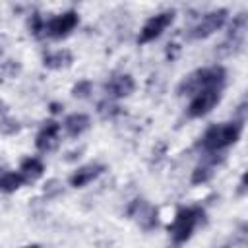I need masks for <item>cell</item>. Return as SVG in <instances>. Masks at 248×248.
<instances>
[{"mask_svg": "<svg viewBox=\"0 0 248 248\" xmlns=\"http://www.w3.org/2000/svg\"><path fill=\"white\" fill-rule=\"evenodd\" d=\"M225 78H227V72L223 66L200 68V70L192 72L190 76H186L180 81L176 91H178V95H196L200 89H207V87L221 89L225 85Z\"/></svg>", "mask_w": 248, "mask_h": 248, "instance_id": "cell-1", "label": "cell"}, {"mask_svg": "<svg viewBox=\"0 0 248 248\" xmlns=\"http://www.w3.org/2000/svg\"><path fill=\"white\" fill-rule=\"evenodd\" d=\"M242 134V120H232L227 124H213L202 136V147L205 153H217L232 145Z\"/></svg>", "mask_w": 248, "mask_h": 248, "instance_id": "cell-2", "label": "cell"}, {"mask_svg": "<svg viewBox=\"0 0 248 248\" xmlns=\"http://www.w3.org/2000/svg\"><path fill=\"white\" fill-rule=\"evenodd\" d=\"M205 213L202 207H182L176 211L172 223L169 225V232H170V238L176 242V244H182L186 242L192 232L196 231V227L203 221Z\"/></svg>", "mask_w": 248, "mask_h": 248, "instance_id": "cell-3", "label": "cell"}, {"mask_svg": "<svg viewBox=\"0 0 248 248\" xmlns=\"http://www.w3.org/2000/svg\"><path fill=\"white\" fill-rule=\"evenodd\" d=\"M174 16L176 12L174 10H163L151 17H147V21L143 23V27L140 29V35H138V43L140 45H147L151 41H155L157 37L163 35V31L174 21Z\"/></svg>", "mask_w": 248, "mask_h": 248, "instance_id": "cell-4", "label": "cell"}, {"mask_svg": "<svg viewBox=\"0 0 248 248\" xmlns=\"http://www.w3.org/2000/svg\"><path fill=\"white\" fill-rule=\"evenodd\" d=\"M79 23V17H78V12L74 10H68L64 14H58V16H52L50 19H45V37H50V39H64L68 37Z\"/></svg>", "mask_w": 248, "mask_h": 248, "instance_id": "cell-5", "label": "cell"}, {"mask_svg": "<svg viewBox=\"0 0 248 248\" xmlns=\"http://www.w3.org/2000/svg\"><path fill=\"white\" fill-rule=\"evenodd\" d=\"M219 101H221V89H215V87L200 89L196 95H192V101L188 105V116L202 118V116L209 114L217 107Z\"/></svg>", "mask_w": 248, "mask_h": 248, "instance_id": "cell-6", "label": "cell"}, {"mask_svg": "<svg viewBox=\"0 0 248 248\" xmlns=\"http://www.w3.org/2000/svg\"><path fill=\"white\" fill-rule=\"evenodd\" d=\"M229 19V10L225 8H219V10H213V12H207L200 23H196L192 29H190V37L192 39H205L209 35H213L215 31H219Z\"/></svg>", "mask_w": 248, "mask_h": 248, "instance_id": "cell-7", "label": "cell"}, {"mask_svg": "<svg viewBox=\"0 0 248 248\" xmlns=\"http://www.w3.org/2000/svg\"><path fill=\"white\" fill-rule=\"evenodd\" d=\"M128 215L143 229V231H151L157 227V209L145 202V200H134L130 205H128Z\"/></svg>", "mask_w": 248, "mask_h": 248, "instance_id": "cell-8", "label": "cell"}, {"mask_svg": "<svg viewBox=\"0 0 248 248\" xmlns=\"http://www.w3.org/2000/svg\"><path fill=\"white\" fill-rule=\"evenodd\" d=\"M60 130H62V124L56 122V120H48L43 124V128L39 130L37 138H35V147L43 153H48V151H54L60 143Z\"/></svg>", "mask_w": 248, "mask_h": 248, "instance_id": "cell-9", "label": "cell"}, {"mask_svg": "<svg viewBox=\"0 0 248 248\" xmlns=\"http://www.w3.org/2000/svg\"><path fill=\"white\" fill-rule=\"evenodd\" d=\"M136 89V81L130 74H118L114 78H110L105 85V91H107V99H124V97H130Z\"/></svg>", "mask_w": 248, "mask_h": 248, "instance_id": "cell-10", "label": "cell"}, {"mask_svg": "<svg viewBox=\"0 0 248 248\" xmlns=\"http://www.w3.org/2000/svg\"><path fill=\"white\" fill-rule=\"evenodd\" d=\"M105 165H101V163H89V165H83V167H79L78 170H74L72 174H70V186L72 188H83V186H87L89 182H93L95 178H99L103 172H105Z\"/></svg>", "mask_w": 248, "mask_h": 248, "instance_id": "cell-11", "label": "cell"}, {"mask_svg": "<svg viewBox=\"0 0 248 248\" xmlns=\"http://www.w3.org/2000/svg\"><path fill=\"white\" fill-rule=\"evenodd\" d=\"M89 126H91V118L85 112H74V114L66 116V120H64V132L70 138L81 136L85 130H89Z\"/></svg>", "mask_w": 248, "mask_h": 248, "instance_id": "cell-12", "label": "cell"}, {"mask_svg": "<svg viewBox=\"0 0 248 248\" xmlns=\"http://www.w3.org/2000/svg\"><path fill=\"white\" fill-rule=\"evenodd\" d=\"M17 172L23 176L25 184L35 182V180H39V178L43 176V172H45V163H43L39 157H25V159L21 161Z\"/></svg>", "mask_w": 248, "mask_h": 248, "instance_id": "cell-13", "label": "cell"}, {"mask_svg": "<svg viewBox=\"0 0 248 248\" xmlns=\"http://www.w3.org/2000/svg\"><path fill=\"white\" fill-rule=\"evenodd\" d=\"M74 62V54L68 50V48H58V50H52V52H46L43 56V64L45 68L48 70H62V68H68L72 66Z\"/></svg>", "mask_w": 248, "mask_h": 248, "instance_id": "cell-14", "label": "cell"}, {"mask_svg": "<svg viewBox=\"0 0 248 248\" xmlns=\"http://www.w3.org/2000/svg\"><path fill=\"white\" fill-rule=\"evenodd\" d=\"M25 184L23 176L17 170H6L4 167H0V192H16L17 188H21Z\"/></svg>", "mask_w": 248, "mask_h": 248, "instance_id": "cell-15", "label": "cell"}, {"mask_svg": "<svg viewBox=\"0 0 248 248\" xmlns=\"http://www.w3.org/2000/svg\"><path fill=\"white\" fill-rule=\"evenodd\" d=\"M211 178H213V167L202 163V165H198V167L192 170L190 182H192V184H205V182H209Z\"/></svg>", "mask_w": 248, "mask_h": 248, "instance_id": "cell-16", "label": "cell"}, {"mask_svg": "<svg viewBox=\"0 0 248 248\" xmlns=\"http://www.w3.org/2000/svg\"><path fill=\"white\" fill-rule=\"evenodd\" d=\"M97 112H99L101 118L108 120V118H114V116L120 114V107H118L112 99H103V101L97 105Z\"/></svg>", "mask_w": 248, "mask_h": 248, "instance_id": "cell-17", "label": "cell"}, {"mask_svg": "<svg viewBox=\"0 0 248 248\" xmlns=\"http://www.w3.org/2000/svg\"><path fill=\"white\" fill-rule=\"evenodd\" d=\"M21 74V64L17 60H4L0 62V79H12Z\"/></svg>", "mask_w": 248, "mask_h": 248, "instance_id": "cell-18", "label": "cell"}, {"mask_svg": "<svg viewBox=\"0 0 248 248\" xmlns=\"http://www.w3.org/2000/svg\"><path fill=\"white\" fill-rule=\"evenodd\" d=\"M27 27H29V33H31L33 37H37V39L45 37V35H43V33H45V17H43L39 12H33V14L29 16Z\"/></svg>", "mask_w": 248, "mask_h": 248, "instance_id": "cell-19", "label": "cell"}, {"mask_svg": "<svg viewBox=\"0 0 248 248\" xmlns=\"http://www.w3.org/2000/svg\"><path fill=\"white\" fill-rule=\"evenodd\" d=\"M62 192H64V186H62V182H60L58 178H50V180H46V182H45L43 194H45V198H46V200L58 198Z\"/></svg>", "mask_w": 248, "mask_h": 248, "instance_id": "cell-20", "label": "cell"}, {"mask_svg": "<svg viewBox=\"0 0 248 248\" xmlns=\"http://www.w3.org/2000/svg\"><path fill=\"white\" fill-rule=\"evenodd\" d=\"M93 93V83L89 79H79L74 87H72V95L78 99H87Z\"/></svg>", "mask_w": 248, "mask_h": 248, "instance_id": "cell-21", "label": "cell"}, {"mask_svg": "<svg viewBox=\"0 0 248 248\" xmlns=\"http://www.w3.org/2000/svg\"><path fill=\"white\" fill-rule=\"evenodd\" d=\"M19 122L16 120V118H12V116H2L0 118V134H4V136H14V134H17L19 132Z\"/></svg>", "mask_w": 248, "mask_h": 248, "instance_id": "cell-22", "label": "cell"}, {"mask_svg": "<svg viewBox=\"0 0 248 248\" xmlns=\"http://www.w3.org/2000/svg\"><path fill=\"white\" fill-rule=\"evenodd\" d=\"M165 52H167V58L172 62V60H176L178 54H180V45H176V43H169Z\"/></svg>", "mask_w": 248, "mask_h": 248, "instance_id": "cell-23", "label": "cell"}, {"mask_svg": "<svg viewBox=\"0 0 248 248\" xmlns=\"http://www.w3.org/2000/svg\"><path fill=\"white\" fill-rule=\"evenodd\" d=\"M62 108H64V107H62L60 103H52V105H50V112H52V114H56V112H60Z\"/></svg>", "mask_w": 248, "mask_h": 248, "instance_id": "cell-24", "label": "cell"}, {"mask_svg": "<svg viewBox=\"0 0 248 248\" xmlns=\"http://www.w3.org/2000/svg\"><path fill=\"white\" fill-rule=\"evenodd\" d=\"M6 112H8V105L4 101H0V116H6Z\"/></svg>", "mask_w": 248, "mask_h": 248, "instance_id": "cell-25", "label": "cell"}, {"mask_svg": "<svg viewBox=\"0 0 248 248\" xmlns=\"http://www.w3.org/2000/svg\"><path fill=\"white\" fill-rule=\"evenodd\" d=\"M23 248H41L39 244H27V246H23Z\"/></svg>", "mask_w": 248, "mask_h": 248, "instance_id": "cell-26", "label": "cell"}, {"mask_svg": "<svg viewBox=\"0 0 248 248\" xmlns=\"http://www.w3.org/2000/svg\"><path fill=\"white\" fill-rule=\"evenodd\" d=\"M2 56H4V54H2V48H0V62H2Z\"/></svg>", "mask_w": 248, "mask_h": 248, "instance_id": "cell-27", "label": "cell"}]
</instances>
